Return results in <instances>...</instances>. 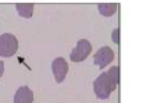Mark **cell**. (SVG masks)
Wrapping results in <instances>:
<instances>
[{"label":"cell","instance_id":"obj_3","mask_svg":"<svg viewBox=\"0 0 146 103\" xmlns=\"http://www.w3.org/2000/svg\"><path fill=\"white\" fill-rule=\"evenodd\" d=\"M89 52V44L85 40H80L77 43L75 48L72 50L70 58L73 61H80L83 60Z\"/></svg>","mask_w":146,"mask_h":103},{"label":"cell","instance_id":"obj_6","mask_svg":"<svg viewBox=\"0 0 146 103\" xmlns=\"http://www.w3.org/2000/svg\"><path fill=\"white\" fill-rule=\"evenodd\" d=\"M4 72V63L2 60H0V78L3 76Z\"/></svg>","mask_w":146,"mask_h":103},{"label":"cell","instance_id":"obj_2","mask_svg":"<svg viewBox=\"0 0 146 103\" xmlns=\"http://www.w3.org/2000/svg\"><path fill=\"white\" fill-rule=\"evenodd\" d=\"M52 68L56 81L60 83L66 76L68 71V64L64 58L58 57L52 62Z\"/></svg>","mask_w":146,"mask_h":103},{"label":"cell","instance_id":"obj_4","mask_svg":"<svg viewBox=\"0 0 146 103\" xmlns=\"http://www.w3.org/2000/svg\"><path fill=\"white\" fill-rule=\"evenodd\" d=\"M33 101V92L27 86L20 87L14 96V103H32Z\"/></svg>","mask_w":146,"mask_h":103},{"label":"cell","instance_id":"obj_1","mask_svg":"<svg viewBox=\"0 0 146 103\" xmlns=\"http://www.w3.org/2000/svg\"><path fill=\"white\" fill-rule=\"evenodd\" d=\"M18 48V41L13 34L5 33L0 36V56L10 57L15 54Z\"/></svg>","mask_w":146,"mask_h":103},{"label":"cell","instance_id":"obj_5","mask_svg":"<svg viewBox=\"0 0 146 103\" xmlns=\"http://www.w3.org/2000/svg\"><path fill=\"white\" fill-rule=\"evenodd\" d=\"M16 6L19 14L21 16L28 18L32 16L34 7L33 4H17Z\"/></svg>","mask_w":146,"mask_h":103}]
</instances>
